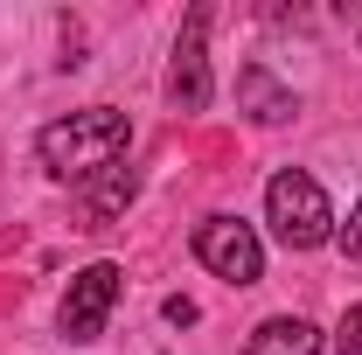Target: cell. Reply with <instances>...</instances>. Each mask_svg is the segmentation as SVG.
Wrapping results in <instances>:
<instances>
[{
  "label": "cell",
  "instance_id": "cell-1",
  "mask_svg": "<svg viewBox=\"0 0 362 355\" xmlns=\"http://www.w3.org/2000/svg\"><path fill=\"white\" fill-rule=\"evenodd\" d=\"M126 146H133V126H126V112H112V105H84V112L49 119L42 133H35L42 168L56 181H70V188H90L105 168H119Z\"/></svg>",
  "mask_w": 362,
  "mask_h": 355
},
{
  "label": "cell",
  "instance_id": "cell-2",
  "mask_svg": "<svg viewBox=\"0 0 362 355\" xmlns=\"http://www.w3.org/2000/svg\"><path fill=\"white\" fill-rule=\"evenodd\" d=\"M265 223L286 251H320L334 237V209H327V188L307 168H279L265 181Z\"/></svg>",
  "mask_w": 362,
  "mask_h": 355
},
{
  "label": "cell",
  "instance_id": "cell-3",
  "mask_svg": "<svg viewBox=\"0 0 362 355\" xmlns=\"http://www.w3.org/2000/svg\"><path fill=\"white\" fill-rule=\"evenodd\" d=\"M195 258L223 286H258L265 279V244H258V230L244 216H202L195 223Z\"/></svg>",
  "mask_w": 362,
  "mask_h": 355
},
{
  "label": "cell",
  "instance_id": "cell-4",
  "mask_svg": "<svg viewBox=\"0 0 362 355\" xmlns=\"http://www.w3.org/2000/svg\"><path fill=\"white\" fill-rule=\"evenodd\" d=\"M119 293H126V272L112 265V258H98L70 279V293H63V307H56V327H63V342H98L105 334V320L119 307Z\"/></svg>",
  "mask_w": 362,
  "mask_h": 355
},
{
  "label": "cell",
  "instance_id": "cell-5",
  "mask_svg": "<svg viewBox=\"0 0 362 355\" xmlns=\"http://www.w3.org/2000/svg\"><path fill=\"white\" fill-rule=\"evenodd\" d=\"M209 21H216V7H188V21H181L175 35V63H168V105L175 112H202L209 105Z\"/></svg>",
  "mask_w": 362,
  "mask_h": 355
},
{
  "label": "cell",
  "instance_id": "cell-6",
  "mask_svg": "<svg viewBox=\"0 0 362 355\" xmlns=\"http://www.w3.org/2000/svg\"><path fill=\"white\" fill-rule=\"evenodd\" d=\"M237 112L251 119V126H286L293 112H300V98L279 84L272 70H258V63H244L237 70Z\"/></svg>",
  "mask_w": 362,
  "mask_h": 355
},
{
  "label": "cell",
  "instance_id": "cell-7",
  "mask_svg": "<svg viewBox=\"0 0 362 355\" xmlns=\"http://www.w3.org/2000/svg\"><path fill=\"white\" fill-rule=\"evenodd\" d=\"M244 355H320V327L300 320V313H272V320L251 327Z\"/></svg>",
  "mask_w": 362,
  "mask_h": 355
},
{
  "label": "cell",
  "instance_id": "cell-8",
  "mask_svg": "<svg viewBox=\"0 0 362 355\" xmlns=\"http://www.w3.org/2000/svg\"><path fill=\"white\" fill-rule=\"evenodd\" d=\"M133 195H139V175L126 168V161H119V168H105V175L84 188V230H105V223H119Z\"/></svg>",
  "mask_w": 362,
  "mask_h": 355
},
{
  "label": "cell",
  "instance_id": "cell-9",
  "mask_svg": "<svg viewBox=\"0 0 362 355\" xmlns=\"http://www.w3.org/2000/svg\"><path fill=\"white\" fill-rule=\"evenodd\" d=\"M334 355H362V300L341 313V327H334Z\"/></svg>",
  "mask_w": 362,
  "mask_h": 355
},
{
  "label": "cell",
  "instance_id": "cell-10",
  "mask_svg": "<svg viewBox=\"0 0 362 355\" xmlns=\"http://www.w3.org/2000/svg\"><path fill=\"white\" fill-rule=\"evenodd\" d=\"M341 251H349V258L362 265V202L349 209V223H341Z\"/></svg>",
  "mask_w": 362,
  "mask_h": 355
},
{
  "label": "cell",
  "instance_id": "cell-11",
  "mask_svg": "<svg viewBox=\"0 0 362 355\" xmlns=\"http://www.w3.org/2000/svg\"><path fill=\"white\" fill-rule=\"evenodd\" d=\"M160 313H168L175 327H188V320H195V300H168V307H160Z\"/></svg>",
  "mask_w": 362,
  "mask_h": 355
},
{
  "label": "cell",
  "instance_id": "cell-12",
  "mask_svg": "<svg viewBox=\"0 0 362 355\" xmlns=\"http://www.w3.org/2000/svg\"><path fill=\"white\" fill-rule=\"evenodd\" d=\"M349 14H356V28H362V7H349Z\"/></svg>",
  "mask_w": 362,
  "mask_h": 355
}]
</instances>
